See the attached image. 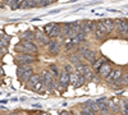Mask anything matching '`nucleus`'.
Here are the masks:
<instances>
[{
    "label": "nucleus",
    "instance_id": "obj_42",
    "mask_svg": "<svg viewBox=\"0 0 128 115\" xmlns=\"http://www.w3.org/2000/svg\"><path fill=\"white\" fill-rule=\"evenodd\" d=\"M4 1H5V0H4Z\"/></svg>",
    "mask_w": 128,
    "mask_h": 115
},
{
    "label": "nucleus",
    "instance_id": "obj_5",
    "mask_svg": "<svg viewBox=\"0 0 128 115\" xmlns=\"http://www.w3.org/2000/svg\"><path fill=\"white\" fill-rule=\"evenodd\" d=\"M91 35H94V38L98 41V42H104V41L108 38V33H106V31L102 27V24L100 23V20H96V28L94 29V32Z\"/></svg>",
    "mask_w": 128,
    "mask_h": 115
},
{
    "label": "nucleus",
    "instance_id": "obj_9",
    "mask_svg": "<svg viewBox=\"0 0 128 115\" xmlns=\"http://www.w3.org/2000/svg\"><path fill=\"white\" fill-rule=\"evenodd\" d=\"M36 44L38 45V47H45L46 49V46L49 45V42H50V37L45 33V32H40V31H36Z\"/></svg>",
    "mask_w": 128,
    "mask_h": 115
},
{
    "label": "nucleus",
    "instance_id": "obj_27",
    "mask_svg": "<svg viewBox=\"0 0 128 115\" xmlns=\"http://www.w3.org/2000/svg\"><path fill=\"white\" fill-rule=\"evenodd\" d=\"M22 3H23V0H14V3H13V5L10 6L13 10H16V9H20V5H22Z\"/></svg>",
    "mask_w": 128,
    "mask_h": 115
},
{
    "label": "nucleus",
    "instance_id": "obj_12",
    "mask_svg": "<svg viewBox=\"0 0 128 115\" xmlns=\"http://www.w3.org/2000/svg\"><path fill=\"white\" fill-rule=\"evenodd\" d=\"M100 56V53L98 50H95V49H90L84 55H82V59L86 61V63H88V64H92V63L96 60Z\"/></svg>",
    "mask_w": 128,
    "mask_h": 115
},
{
    "label": "nucleus",
    "instance_id": "obj_20",
    "mask_svg": "<svg viewBox=\"0 0 128 115\" xmlns=\"http://www.w3.org/2000/svg\"><path fill=\"white\" fill-rule=\"evenodd\" d=\"M86 85V79H84V76L83 74H78L77 73V79H76V83H74V88H80V87H83Z\"/></svg>",
    "mask_w": 128,
    "mask_h": 115
},
{
    "label": "nucleus",
    "instance_id": "obj_2",
    "mask_svg": "<svg viewBox=\"0 0 128 115\" xmlns=\"http://www.w3.org/2000/svg\"><path fill=\"white\" fill-rule=\"evenodd\" d=\"M26 85V88H28L30 91H34V92H42L45 91L44 90V86H42V82L40 79V74L38 73H34L31 76V78L24 83Z\"/></svg>",
    "mask_w": 128,
    "mask_h": 115
},
{
    "label": "nucleus",
    "instance_id": "obj_15",
    "mask_svg": "<svg viewBox=\"0 0 128 115\" xmlns=\"http://www.w3.org/2000/svg\"><path fill=\"white\" fill-rule=\"evenodd\" d=\"M68 60H69V63L70 64H73V65H77L78 63H81L83 59H82V56L77 53L76 50L74 51H72V53L69 54V56H68Z\"/></svg>",
    "mask_w": 128,
    "mask_h": 115
},
{
    "label": "nucleus",
    "instance_id": "obj_17",
    "mask_svg": "<svg viewBox=\"0 0 128 115\" xmlns=\"http://www.w3.org/2000/svg\"><path fill=\"white\" fill-rule=\"evenodd\" d=\"M106 60H108V59H106L105 56H101V55H100V56H99V58L96 59V60L92 63V64H91V69H92V70L96 73V72L99 70V68H100V67L104 64V63H105Z\"/></svg>",
    "mask_w": 128,
    "mask_h": 115
},
{
    "label": "nucleus",
    "instance_id": "obj_25",
    "mask_svg": "<svg viewBox=\"0 0 128 115\" xmlns=\"http://www.w3.org/2000/svg\"><path fill=\"white\" fill-rule=\"evenodd\" d=\"M76 79H77V73H76V72L69 73V85L74 86V83H76Z\"/></svg>",
    "mask_w": 128,
    "mask_h": 115
},
{
    "label": "nucleus",
    "instance_id": "obj_14",
    "mask_svg": "<svg viewBox=\"0 0 128 115\" xmlns=\"http://www.w3.org/2000/svg\"><path fill=\"white\" fill-rule=\"evenodd\" d=\"M60 36H62V23H55L49 37L50 38H60Z\"/></svg>",
    "mask_w": 128,
    "mask_h": 115
},
{
    "label": "nucleus",
    "instance_id": "obj_28",
    "mask_svg": "<svg viewBox=\"0 0 128 115\" xmlns=\"http://www.w3.org/2000/svg\"><path fill=\"white\" fill-rule=\"evenodd\" d=\"M54 24L55 23H50V24H46L45 27H44V32L49 36L50 35V32H51V29H52V27H54Z\"/></svg>",
    "mask_w": 128,
    "mask_h": 115
},
{
    "label": "nucleus",
    "instance_id": "obj_23",
    "mask_svg": "<svg viewBox=\"0 0 128 115\" xmlns=\"http://www.w3.org/2000/svg\"><path fill=\"white\" fill-rule=\"evenodd\" d=\"M109 109H110V113L113 114H119L120 113V104H109Z\"/></svg>",
    "mask_w": 128,
    "mask_h": 115
},
{
    "label": "nucleus",
    "instance_id": "obj_6",
    "mask_svg": "<svg viewBox=\"0 0 128 115\" xmlns=\"http://www.w3.org/2000/svg\"><path fill=\"white\" fill-rule=\"evenodd\" d=\"M46 47H48V53L51 56H58L62 51V42L59 41V38H51Z\"/></svg>",
    "mask_w": 128,
    "mask_h": 115
},
{
    "label": "nucleus",
    "instance_id": "obj_8",
    "mask_svg": "<svg viewBox=\"0 0 128 115\" xmlns=\"http://www.w3.org/2000/svg\"><path fill=\"white\" fill-rule=\"evenodd\" d=\"M56 79H58V87H60L63 91H66L69 86V73L62 69L59 73V77Z\"/></svg>",
    "mask_w": 128,
    "mask_h": 115
},
{
    "label": "nucleus",
    "instance_id": "obj_22",
    "mask_svg": "<svg viewBox=\"0 0 128 115\" xmlns=\"http://www.w3.org/2000/svg\"><path fill=\"white\" fill-rule=\"evenodd\" d=\"M86 105H87L94 113H96V114L100 111L99 105H98V104H96V101H94V100H88V101H86Z\"/></svg>",
    "mask_w": 128,
    "mask_h": 115
},
{
    "label": "nucleus",
    "instance_id": "obj_38",
    "mask_svg": "<svg viewBox=\"0 0 128 115\" xmlns=\"http://www.w3.org/2000/svg\"><path fill=\"white\" fill-rule=\"evenodd\" d=\"M109 115H118V114H113V113H110V114H109Z\"/></svg>",
    "mask_w": 128,
    "mask_h": 115
},
{
    "label": "nucleus",
    "instance_id": "obj_36",
    "mask_svg": "<svg viewBox=\"0 0 128 115\" xmlns=\"http://www.w3.org/2000/svg\"><path fill=\"white\" fill-rule=\"evenodd\" d=\"M3 74V69H2V67H0V76Z\"/></svg>",
    "mask_w": 128,
    "mask_h": 115
},
{
    "label": "nucleus",
    "instance_id": "obj_31",
    "mask_svg": "<svg viewBox=\"0 0 128 115\" xmlns=\"http://www.w3.org/2000/svg\"><path fill=\"white\" fill-rule=\"evenodd\" d=\"M19 113L18 111H12V113H9V114H6V115H18Z\"/></svg>",
    "mask_w": 128,
    "mask_h": 115
},
{
    "label": "nucleus",
    "instance_id": "obj_33",
    "mask_svg": "<svg viewBox=\"0 0 128 115\" xmlns=\"http://www.w3.org/2000/svg\"><path fill=\"white\" fill-rule=\"evenodd\" d=\"M38 115H50L49 113H41V114H38Z\"/></svg>",
    "mask_w": 128,
    "mask_h": 115
},
{
    "label": "nucleus",
    "instance_id": "obj_1",
    "mask_svg": "<svg viewBox=\"0 0 128 115\" xmlns=\"http://www.w3.org/2000/svg\"><path fill=\"white\" fill-rule=\"evenodd\" d=\"M40 74V79L42 82L44 90L48 92H55L58 88V79L50 73L49 69H42Z\"/></svg>",
    "mask_w": 128,
    "mask_h": 115
},
{
    "label": "nucleus",
    "instance_id": "obj_37",
    "mask_svg": "<svg viewBox=\"0 0 128 115\" xmlns=\"http://www.w3.org/2000/svg\"><path fill=\"white\" fill-rule=\"evenodd\" d=\"M3 65V63H2V59H0V67H2Z\"/></svg>",
    "mask_w": 128,
    "mask_h": 115
},
{
    "label": "nucleus",
    "instance_id": "obj_18",
    "mask_svg": "<svg viewBox=\"0 0 128 115\" xmlns=\"http://www.w3.org/2000/svg\"><path fill=\"white\" fill-rule=\"evenodd\" d=\"M20 40H27V41H35L36 40V33H35V31H26V32H23L22 35H20ZM36 42V41H35Z\"/></svg>",
    "mask_w": 128,
    "mask_h": 115
},
{
    "label": "nucleus",
    "instance_id": "obj_11",
    "mask_svg": "<svg viewBox=\"0 0 128 115\" xmlns=\"http://www.w3.org/2000/svg\"><path fill=\"white\" fill-rule=\"evenodd\" d=\"M100 23L102 24V27L105 28L106 33L110 35L114 32V28H115V20L112 19V18H102L100 19Z\"/></svg>",
    "mask_w": 128,
    "mask_h": 115
},
{
    "label": "nucleus",
    "instance_id": "obj_21",
    "mask_svg": "<svg viewBox=\"0 0 128 115\" xmlns=\"http://www.w3.org/2000/svg\"><path fill=\"white\" fill-rule=\"evenodd\" d=\"M8 45H9V37H3L2 40H0V51L2 53H6L8 51Z\"/></svg>",
    "mask_w": 128,
    "mask_h": 115
},
{
    "label": "nucleus",
    "instance_id": "obj_13",
    "mask_svg": "<svg viewBox=\"0 0 128 115\" xmlns=\"http://www.w3.org/2000/svg\"><path fill=\"white\" fill-rule=\"evenodd\" d=\"M91 69V65L88 64V63H86L84 60H82L81 63H78L77 65H74V72L78 73V74H84L87 70Z\"/></svg>",
    "mask_w": 128,
    "mask_h": 115
},
{
    "label": "nucleus",
    "instance_id": "obj_39",
    "mask_svg": "<svg viewBox=\"0 0 128 115\" xmlns=\"http://www.w3.org/2000/svg\"><path fill=\"white\" fill-rule=\"evenodd\" d=\"M31 115H38V114H31Z\"/></svg>",
    "mask_w": 128,
    "mask_h": 115
},
{
    "label": "nucleus",
    "instance_id": "obj_19",
    "mask_svg": "<svg viewBox=\"0 0 128 115\" xmlns=\"http://www.w3.org/2000/svg\"><path fill=\"white\" fill-rule=\"evenodd\" d=\"M49 70H50V73H51V74L52 76H54L55 78H58L59 77V73H60V68H59V65L58 64H55V63H51V64L49 65V68H48Z\"/></svg>",
    "mask_w": 128,
    "mask_h": 115
},
{
    "label": "nucleus",
    "instance_id": "obj_41",
    "mask_svg": "<svg viewBox=\"0 0 128 115\" xmlns=\"http://www.w3.org/2000/svg\"><path fill=\"white\" fill-rule=\"evenodd\" d=\"M52 1H55V0H52Z\"/></svg>",
    "mask_w": 128,
    "mask_h": 115
},
{
    "label": "nucleus",
    "instance_id": "obj_32",
    "mask_svg": "<svg viewBox=\"0 0 128 115\" xmlns=\"http://www.w3.org/2000/svg\"><path fill=\"white\" fill-rule=\"evenodd\" d=\"M60 115H69V111H62Z\"/></svg>",
    "mask_w": 128,
    "mask_h": 115
},
{
    "label": "nucleus",
    "instance_id": "obj_35",
    "mask_svg": "<svg viewBox=\"0 0 128 115\" xmlns=\"http://www.w3.org/2000/svg\"><path fill=\"white\" fill-rule=\"evenodd\" d=\"M3 37H4V33H0V40H2Z\"/></svg>",
    "mask_w": 128,
    "mask_h": 115
},
{
    "label": "nucleus",
    "instance_id": "obj_3",
    "mask_svg": "<svg viewBox=\"0 0 128 115\" xmlns=\"http://www.w3.org/2000/svg\"><path fill=\"white\" fill-rule=\"evenodd\" d=\"M14 61L17 65H34L38 61V58L35 54H18L14 56Z\"/></svg>",
    "mask_w": 128,
    "mask_h": 115
},
{
    "label": "nucleus",
    "instance_id": "obj_29",
    "mask_svg": "<svg viewBox=\"0 0 128 115\" xmlns=\"http://www.w3.org/2000/svg\"><path fill=\"white\" fill-rule=\"evenodd\" d=\"M122 81H123L124 87H128V72H124L122 74Z\"/></svg>",
    "mask_w": 128,
    "mask_h": 115
},
{
    "label": "nucleus",
    "instance_id": "obj_24",
    "mask_svg": "<svg viewBox=\"0 0 128 115\" xmlns=\"http://www.w3.org/2000/svg\"><path fill=\"white\" fill-rule=\"evenodd\" d=\"M62 69L66 70L67 73H72V72H74V65L70 64V63H66V64H63Z\"/></svg>",
    "mask_w": 128,
    "mask_h": 115
},
{
    "label": "nucleus",
    "instance_id": "obj_4",
    "mask_svg": "<svg viewBox=\"0 0 128 115\" xmlns=\"http://www.w3.org/2000/svg\"><path fill=\"white\" fill-rule=\"evenodd\" d=\"M114 20H115L114 31H116V35H119L120 38L127 40V36H128V19L127 18H118V19H114Z\"/></svg>",
    "mask_w": 128,
    "mask_h": 115
},
{
    "label": "nucleus",
    "instance_id": "obj_7",
    "mask_svg": "<svg viewBox=\"0 0 128 115\" xmlns=\"http://www.w3.org/2000/svg\"><path fill=\"white\" fill-rule=\"evenodd\" d=\"M122 74H123V70H122V68L113 67V69L110 70V73H109V74L104 78V82L106 83V85H112L113 82H115V81L120 79V78H122Z\"/></svg>",
    "mask_w": 128,
    "mask_h": 115
},
{
    "label": "nucleus",
    "instance_id": "obj_34",
    "mask_svg": "<svg viewBox=\"0 0 128 115\" xmlns=\"http://www.w3.org/2000/svg\"><path fill=\"white\" fill-rule=\"evenodd\" d=\"M3 56H4V53H2V51H0V59H2Z\"/></svg>",
    "mask_w": 128,
    "mask_h": 115
},
{
    "label": "nucleus",
    "instance_id": "obj_16",
    "mask_svg": "<svg viewBox=\"0 0 128 115\" xmlns=\"http://www.w3.org/2000/svg\"><path fill=\"white\" fill-rule=\"evenodd\" d=\"M34 73H35V69H34V67H30L28 69H26L24 72H23V74L22 76H20V78H19V82L20 83H22V85H24V83L31 78V76L32 74H34Z\"/></svg>",
    "mask_w": 128,
    "mask_h": 115
},
{
    "label": "nucleus",
    "instance_id": "obj_26",
    "mask_svg": "<svg viewBox=\"0 0 128 115\" xmlns=\"http://www.w3.org/2000/svg\"><path fill=\"white\" fill-rule=\"evenodd\" d=\"M51 3H54V1H52V0H37L38 6H48V5H50Z\"/></svg>",
    "mask_w": 128,
    "mask_h": 115
},
{
    "label": "nucleus",
    "instance_id": "obj_10",
    "mask_svg": "<svg viewBox=\"0 0 128 115\" xmlns=\"http://www.w3.org/2000/svg\"><path fill=\"white\" fill-rule=\"evenodd\" d=\"M113 63L112 61H109V60H106L105 63H104V64L99 68V70L98 72H96V73H98V76L101 78V79H104L106 76H108L109 74V73H110V70L113 69Z\"/></svg>",
    "mask_w": 128,
    "mask_h": 115
},
{
    "label": "nucleus",
    "instance_id": "obj_40",
    "mask_svg": "<svg viewBox=\"0 0 128 115\" xmlns=\"http://www.w3.org/2000/svg\"><path fill=\"white\" fill-rule=\"evenodd\" d=\"M127 40H128V36H127Z\"/></svg>",
    "mask_w": 128,
    "mask_h": 115
},
{
    "label": "nucleus",
    "instance_id": "obj_30",
    "mask_svg": "<svg viewBox=\"0 0 128 115\" xmlns=\"http://www.w3.org/2000/svg\"><path fill=\"white\" fill-rule=\"evenodd\" d=\"M120 113H122V115H128V108H124L120 105Z\"/></svg>",
    "mask_w": 128,
    "mask_h": 115
}]
</instances>
